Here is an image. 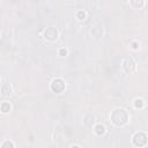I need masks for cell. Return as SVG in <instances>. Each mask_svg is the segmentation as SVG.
<instances>
[{
  "instance_id": "cell-1",
  "label": "cell",
  "mask_w": 148,
  "mask_h": 148,
  "mask_svg": "<svg viewBox=\"0 0 148 148\" xmlns=\"http://www.w3.org/2000/svg\"><path fill=\"white\" fill-rule=\"evenodd\" d=\"M130 120V114L124 108H116L110 113V121L116 127H124Z\"/></svg>"
},
{
  "instance_id": "cell-2",
  "label": "cell",
  "mask_w": 148,
  "mask_h": 148,
  "mask_svg": "<svg viewBox=\"0 0 148 148\" xmlns=\"http://www.w3.org/2000/svg\"><path fill=\"white\" fill-rule=\"evenodd\" d=\"M66 89V81L62 77H54L50 82V90L54 94H61Z\"/></svg>"
},
{
  "instance_id": "cell-3",
  "label": "cell",
  "mask_w": 148,
  "mask_h": 148,
  "mask_svg": "<svg viewBox=\"0 0 148 148\" xmlns=\"http://www.w3.org/2000/svg\"><path fill=\"white\" fill-rule=\"evenodd\" d=\"M147 142H148V138H147V134L142 131H139V132H135L133 135H132V145L134 147H145L147 146Z\"/></svg>"
},
{
  "instance_id": "cell-4",
  "label": "cell",
  "mask_w": 148,
  "mask_h": 148,
  "mask_svg": "<svg viewBox=\"0 0 148 148\" xmlns=\"http://www.w3.org/2000/svg\"><path fill=\"white\" fill-rule=\"evenodd\" d=\"M43 38L49 43H54L59 38V31L54 27H49L43 31Z\"/></svg>"
},
{
  "instance_id": "cell-5",
  "label": "cell",
  "mask_w": 148,
  "mask_h": 148,
  "mask_svg": "<svg viewBox=\"0 0 148 148\" xmlns=\"http://www.w3.org/2000/svg\"><path fill=\"white\" fill-rule=\"evenodd\" d=\"M121 68L126 74H132L136 69V62L132 57H125L121 61Z\"/></svg>"
},
{
  "instance_id": "cell-6",
  "label": "cell",
  "mask_w": 148,
  "mask_h": 148,
  "mask_svg": "<svg viewBox=\"0 0 148 148\" xmlns=\"http://www.w3.org/2000/svg\"><path fill=\"white\" fill-rule=\"evenodd\" d=\"M91 128H92L94 133H95L97 136H103V135L106 133V127H105L102 123H95Z\"/></svg>"
},
{
  "instance_id": "cell-7",
  "label": "cell",
  "mask_w": 148,
  "mask_h": 148,
  "mask_svg": "<svg viewBox=\"0 0 148 148\" xmlns=\"http://www.w3.org/2000/svg\"><path fill=\"white\" fill-rule=\"evenodd\" d=\"M0 92H1V96L2 97H9L10 95H13V87L10 83H5L1 86V89H0Z\"/></svg>"
},
{
  "instance_id": "cell-8",
  "label": "cell",
  "mask_w": 148,
  "mask_h": 148,
  "mask_svg": "<svg viewBox=\"0 0 148 148\" xmlns=\"http://www.w3.org/2000/svg\"><path fill=\"white\" fill-rule=\"evenodd\" d=\"M95 124V116L91 114V113H87L84 117H83V125L88 128H91Z\"/></svg>"
},
{
  "instance_id": "cell-9",
  "label": "cell",
  "mask_w": 148,
  "mask_h": 148,
  "mask_svg": "<svg viewBox=\"0 0 148 148\" xmlns=\"http://www.w3.org/2000/svg\"><path fill=\"white\" fill-rule=\"evenodd\" d=\"M12 109H13V106H12L10 102L5 101V102H1V103H0V112H1V113L7 114V113H9V112L12 111Z\"/></svg>"
},
{
  "instance_id": "cell-10",
  "label": "cell",
  "mask_w": 148,
  "mask_h": 148,
  "mask_svg": "<svg viewBox=\"0 0 148 148\" xmlns=\"http://www.w3.org/2000/svg\"><path fill=\"white\" fill-rule=\"evenodd\" d=\"M133 106L134 109L136 110H142L145 108V99L141 98V97H136L134 101H133Z\"/></svg>"
},
{
  "instance_id": "cell-11",
  "label": "cell",
  "mask_w": 148,
  "mask_h": 148,
  "mask_svg": "<svg viewBox=\"0 0 148 148\" xmlns=\"http://www.w3.org/2000/svg\"><path fill=\"white\" fill-rule=\"evenodd\" d=\"M145 3H146V0H130V5L136 9L145 7Z\"/></svg>"
},
{
  "instance_id": "cell-12",
  "label": "cell",
  "mask_w": 148,
  "mask_h": 148,
  "mask_svg": "<svg viewBox=\"0 0 148 148\" xmlns=\"http://www.w3.org/2000/svg\"><path fill=\"white\" fill-rule=\"evenodd\" d=\"M76 18L79 20V21H84L86 18H87V13L84 12V10H77L76 12Z\"/></svg>"
},
{
  "instance_id": "cell-13",
  "label": "cell",
  "mask_w": 148,
  "mask_h": 148,
  "mask_svg": "<svg viewBox=\"0 0 148 148\" xmlns=\"http://www.w3.org/2000/svg\"><path fill=\"white\" fill-rule=\"evenodd\" d=\"M0 146L2 148H14L15 147V143L13 141H10V140H5Z\"/></svg>"
},
{
  "instance_id": "cell-14",
  "label": "cell",
  "mask_w": 148,
  "mask_h": 148,
  "mask_svg": "<svg viewBox=\"0 0 148 148\" xmlns=\"http://www.w3.org/2000/svg\"><path fill=\"white\" fill-rule=\"evenodd\" d=\"M130 46H131L132 50H139L140 49V43L138 40H132L131 44H130Z\"/></svg>"
},
{
  "instance_id": "cell-15",
  "label": "cell",
  "mask_w": 148,
  "mask_h": 148,
  "mask_svg": "<svg viewBox=\"0 0 148 148\" xmlns=\"http://www.w3.org/2000/svg\"><path fill=\"white\" fill-rule=\"evenodd\" d=\"M58 54H59L60 57H66V56L68 54V51H67V49H65V47H60V49L58 50Z\"/></svg>"
},
{
  "instance_id": "cell-16",
  "label": "cell",
  "mask_w": 148,
  "mask_h": 148,
  "mask_svg": "<svg viewBox=\"0 0 148 148\" xmlns=\"http://www.w3.org/2000/svg\"><path fill=\"white\" fill-rule=\"evenodd\" d=\"M69 147H82V145H80V143H72V145H69Z\"/></svg>"
},
{
  "instance_id": "cell-17",
  "label": "cell",
  "mask_w": 148,
  "mask_h": 148,
  "mask_svg": "<svg viewBox=\"0 0 148 148\" xmlns=\"http://www.w3.org/2000/svg\"><path fill=\"white\" fill-rule=\"evenodd\" d=\"M0 83H1V77H0Z\"/></svg>"
}]
</instances>
